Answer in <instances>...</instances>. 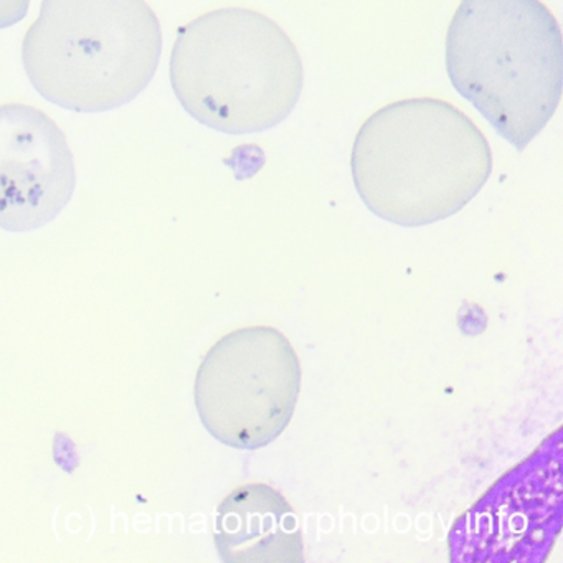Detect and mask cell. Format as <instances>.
Listing matches in <instances>:
<instances>
[{
  "instance_id": "cell-1",
  "label": "cell",
  "mask_w": 563,
  "mask_h": 563,
  "mask_svg": "<svg viewBox=\"0 0 563 563\" xmlns=\"http://www.w3.org/2000/svg\"><path fill=\"white\" fill-rule=\"evenodd\" d=\"M351 173L362 202L400 227H423L463 210L493 173L483 131L438 98L395 101L358 130Z\"/></svg>"
},
{
  "instance_id": "cell-2",
  "label": "cell",
  "mask_w": 563,
  "mask_h": 563,
  "mask_svg": "<svg viewBox=\"0 0 563 563\" xmlns=\"http://www.w3.org/2000/svg\"><path fill=\"white\" fill-rule=\"evenodd\" d=\"M454 90L523 151L562 98L559 22L540 0H461L446 34Z\"/></svg>"
},
{
  "instance_id": "cell-3",
  "label": "cell",
  "mask_w": 563,
  "mask_h": 563,
  "mask_svg": "<svg viewBox=\"0 0 563 563\" xmlns=\"http://www.w3.org/2000/svg\"><path fill=\"white\" fill-rule=\"evenodd\" d=\"M169 74L194 120L233 136L278 126L305 84L291 38L272 19L243 8L217 9L180 27Z\"/></svg>"
},
{
  "instance_id": "cell-4",
  "label": "cell",
  "mask_w": 563,
  "mask_h": 563,
  "mask_svg": "<svg viewBox=\"0 0 563 563\" xmlns=\"http://www.w3.org/2000/svg\"><path fill=\"white\" fill-rule=\"evenodd\" d=\"M163 54L159 19L146 0H44L22 44L32 87L75 113L136 100Z\"/></svg>"
},
{
  "instance_id": "cell-5",
  "label": "cell",
  "mask_w": 563,
  "mask_h": 563,
  "mask_svg": "<svg viewBox=\"0 0 563 563\" xmlns=\"http://www.w3.org/2000/svg\"><path fill=\"white\" fill-rule=\"evenodd\" d=\"M301 391L291 342L269 325L223 335L197 371L194 398L203 428L235 450H260L282 437Z\"/></svg>"
},
{
  "instance_id": "cell-6",
  "label": "cell",
  "mask_w": 563,
  "mask_h": 563,
  "mask_svg": "<svg viewBox=\"0 0 563 563\" xmlns=\"http://www.w3.org/2000/svg\"><path fill=\"white\" fill-rule=\"evenodd\" d=\"M562 431L457 520L453 562H542L562 526Z\"/></svg>"
},
{
  "instance_id": "cell-7",
  "label": "cell",
  "mask_w": 563,
  "mask_h": 563,
  "mask_svg": "<svg viewBox=\"0 0 563 563\" xmlns=\"http://www.w3.org/2000/svg\"><path fill=\"white\" fill-rule=\"evenodd\" d=\"M77 186L64 131L29 104L0 107V229L31 232L54 222Z\"/></svg>"
},
{
  "instance_id": "cell-8",
  "label": "cell",
  "mask_w": 563,
  "mask_h": 563,
  "mask_svg": "<svg viewBox=\"0 0 563 563\" xmlns=\"http://www.w3.org/2000/svg\"><path fill=\"white\" fill-rule=\"evenodd\" d=\"M213 539L227 563L305 562L298 516L266 483L243 484L219 504Z\"/></svg>"
},
{
  "instance_id": "cell-9",
  "label": "cell",
  "mask_w": 563,
  "mask_h": 563,
  "mask_svg": "<svg viewBox=\"0 0 563 563\" xmlns=\"http://www.w3.org/2000/svg\"><path fill=\"white\" fill-rule=\"evenodd\" d=\"M31 0H0V31L24 21Z\"/></svg>"
}]
</instances>
